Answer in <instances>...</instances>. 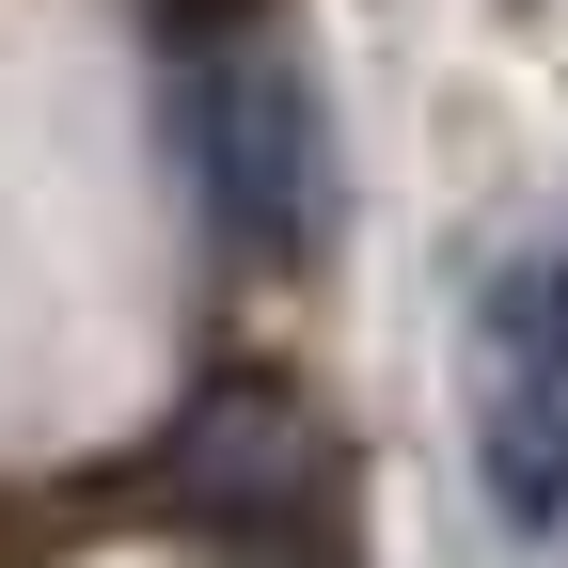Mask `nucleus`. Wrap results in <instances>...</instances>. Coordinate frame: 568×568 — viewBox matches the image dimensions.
<instances>
[{
  "instance_id": "3",
  "label": "nucleus",
  "mask_w": 568,
  "mask_h": 568,
  "mask_svg": "<svg viewBox=\"0 0 568 568\" xmlns=\"http://www.w3.org/2000/svg\"><path fill=\"white\" fill-rule=\"evenodd\" d=\"M159 489L222 537H284V521H332V443L284 379H205L190 426L159 443Z\"/></svg>"
},
{
  "instance_id": "2",
  "label": "nucleus",
  "mask_w": 568,
  "mask_h": 568,
  "mask_svg": "<svg viewBox=\"0 0 568 568\" xmlns=\"http://www.w3.org/2000/svg\"><path fill=\"white\" fill-rule=\"evenodd\" d=\"M190 174H205V222L253 268L332 253V95L284 32H222L190 63Z\"/></svg>"
},
{
  "instance_id": "1",
  "label": "nucleus",
  "mask_w": 568,
  "mask_h": 568,
  "mask_svg": "<svg viewBox=\"0 0 568 568\" xmlns=\"http://www.w3.org/2000/svg\"><path fill=\"white\" fill-rule=\"evenodd\" d=\"M474 395V489L521 552H568V237H506L458 316Z\"/></svg>"
},
{
  "instance_id": "4",
  "label": "nucleus",
  "mask_w": 568,
  "mask_h": 568,
  "mask_svg": "<svg viewBox=\"0 0 568 568\" xmlns=\"http://www.w3.org/2000/svg\"><path fill=\"white\" fill-rule=\"evenodd\" d=\"M190 17H237V0H190Z\"/></svg>"
}]
</instances>
